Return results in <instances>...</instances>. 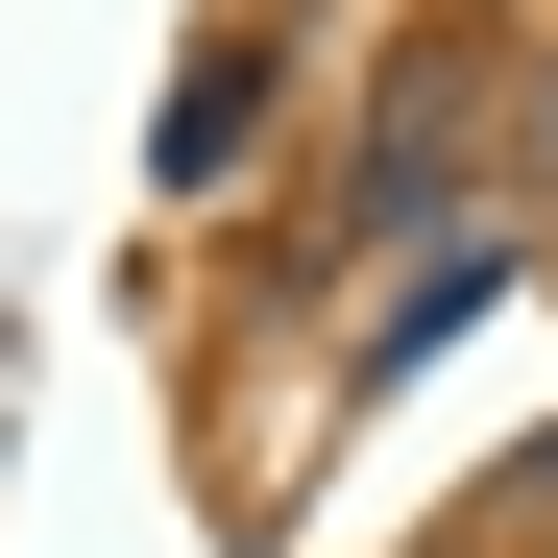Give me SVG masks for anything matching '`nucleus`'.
Masks as SVG:
<instances>
[{"instance_id":"nucleus-1","label":"nucleus","mask_w":558,"mask_h":558,"mask_svg":"<svg viewBox=\"0 0 558 558\" xmlns=\"http://www.w3.org/2000/svg\"><path fill=\"white\" fill-rule=\"evenodd\" d=\"M461 146H486V49H413V73H389V122H364V219H413Z\"/></svg>"},{"instance_id":"nucleus-2","label":"nucleus","mask_w":558,"mask_h":558,"mask_svg":"<svg viewBox=\"0 0 558 558\" xmlns=\"http://www.w3.org/2000/svg\"><path fill=\"white\" fill-rule=\"evenodd\" d=\"M534 170H558V73H534Z\"/></svg>"}]
</instances>
